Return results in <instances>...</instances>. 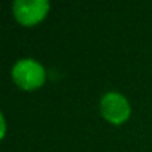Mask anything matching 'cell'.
Wrapping results in <instances>:
<instances>
[{"instance_id":"6da1fadb","label":"cell","mask_w":152,"mask_h":152,"mask_svg":"<svg viewBox=\"0 0 152 152\" xmlns=\"http://www.w3.org/2000/svg\"><path fill=\"white\" fill-rule=\"evenodd\" d=\"M12 79L24 91H33L45 84L46 72L43 66L33 58H21L12 67Z\"/></svg>"},{"instance_id":"7a4b0ae2","label":"cell","mask_w":152,"mask_h":152,"mask_svg":"<svg viewBox=\"0 0 152 152\" xmlns=\"http://www.w3.org/2000/svg\"><path fill=\"white\" fill-rule=\"evenodd\" d=\"M100 112L106 121L119 125L124 124L131 115V104L121 93H106L100 100Z\"/></svg>"},{"instance_id":"3957f363","label":"cell","mask_w":152,"mask_h":152,"mask_svg":"<svg viewBox=\"0 0 152 152\" xmlns=\"http://www.w3.org/2000/svg\"><path fill=\"white\" fill-rule=\"evenodd\" d=\"M14 15L21 26L33 27L45 20L49 12V2L46 0H15L12 5Z\"/></svg>"},{"instance_id":"277c9868","label":"cell","mask_w":152,"mask_h":152,"mask_svg":"<svg viewBox=\"0 0 152 152\" xmlns=\"http://www.w3.org/2000/svg\"><path fill=\"white\" fill-rule=\"evenodd\" d=\"M0 122H2V137H5V133H6V122H5V116H3V115L0 116Z\"/></svg>"}]
</instances>
